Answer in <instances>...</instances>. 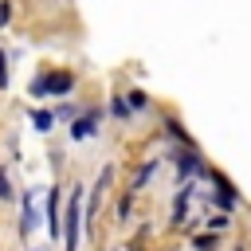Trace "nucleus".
Instances as JSON below:
<instances>
[{
  "label": "nucleus",
  "instance_id": "obj_6",
  "mask_svg": "<svg viewBox=\"0 0 251 251\" xmlns=\"http://www.w3.org/2000/svg\"><path fill=\"white\" fill-rule=\"evenodd\" d=\"M188 200H192V184H184L176 192V204H173V224H184V212H188Z\"/></svg>",
  "mask_w": 251,
  "mask_h": 251
},
{
  "label": "nucleus",
  "instance_id": "obj_5",
  "mask_svg": "<svg viewBox=\"0 0 251 251\" xmlns=\"http://www.w3.org/2000/svg\"><path fill=\"white\" fill-rule=\"evenodd\" d=\"M47 231H51V239H59V231H63L59 227V192L55 188L47 192Z\"/></svg>",
  "mask_w": 251,
  "mask_h": 251
},
{
  "label": "nucleus",
  "instance_id": "obj_9",
  "mask_svg": "<svg viewBox=\"0 0 251 251\" xmlns=\"http://www.w3.org/2000/svg\"><path fill=\"white\" fill-rule=\"evenodd\" d=\"M16 192H12V180H8V173L0 169V200H12Z\"/></svg>",
  "mask_w": 251,
  "mask_h": 251
},
{
  "label": "nucleus",
  "instance_id": "obj_3",
  "mask_svg": "<svg viewBox=\"0 0 251 251\" xmlns=\"http://www.w3.org/2000/svg\"><path fill=\"white\" fill-rule=\"evenodd\" d=\"M39 227V204L31 192H24V220H20V235H31Z\"/></svg>",
  "mask_w": 251,
  "mask_h": 251
},
{
  "label": "nucleus",
  "instance_id": "obj_12",
  "mask_svg": "<svg viewBox=\"0 0 251 251\" xmlns=\"http://www.w3.org/2000/svg\"><path fill=\"white\" fill-rule=\"evenodd\" d=\"M31 251H47V247H31Z\"/></svg>",
  "mask_w": 251,
  "mask_h": 251
},
{
  "label": "nucleus",
  "instance_id": "obj_4",
  "mask_svg": "<svg viewBox=\"0 0 251 251\" xmlns=\"http://www.w3.org/2000/svg\"><path fill=\"white\" fill-rule=\"evenodd\" d=\"M98 129V110H86L82 118H75V126H71V137L75 141H82V137H90Z\"/></svg>",
  "mask_w": 251,
  "mask_h": 251
},
{
  "label": "nucleus",
  "instance_id": "obj_11",
  "mask_svg": "<svg viewBox=\"0 0 251 251\" xmlns=\"http://www.w3.org/2000/svg\"><path fill=\"white\" fill-rule=\"evenodd\" d=\"M8 16H12V8H8V4H0V27L8 24Z\"/></svg>",
  "mask_w": 251,
  "mask_h": 251
},
{
  "label": "nucleus",
  "instance_id": "obj_10",
  "mask_svg": "<svg viewBox=\"0 0 251 251\" xmlns=\"http://www.w3.org/2000/svg\"><path fill=\"white\" fill-rule=\"evenodd\" d=\"M8 86V51H0V90Z\"/></svg>",
  "mask_w": 251,
  "mask_h": 251
},
{
  "label": "nucleus",
  "instance_id": "obj_1",
  "mask_svg": "<svg viewBox=\"0 0 251 251\" xmlns=\"http://www.w3.org/2000/svg\"><path fill=\"white\" fill-rule=\"evenodd\" d=\"M71 90H75V75L71 71H43L27 86L31 98H55V94H71Z\"/></svg>",
  "mask_w": 251,
  "mask_h": 251
},
{
  "label": "nucleus",
  "instance_id": "obj_7",
  "mask_svg": "<svg viewBox=\"0 0 251 251\" xmlns=\"http://www.w3.org/2000/svg\"><path fill=\"white\" fill-rule=\"evenodd\" d=\"M110 176H114L110 169H102V173H98V184H94V196H90V208H86V216H90V220H94V212H98V200H102V188L110 184Z\"/></svg>",
  "mask_w": 251,
  "mask_h": 251
},
{
  "label": "nucleus",
  "instance_id": "obj_2",
  "mask_svg": "<svg viewBox=\"0 0 251 251\" xmlns=\"http://www.w3.org/2000/svg\"><path fill=\"white\" fill-rule=\"evenodd\" d=\"M67 251L78 247V227H82V188L71 192V204H67Z\"/></svg>",
  "mask_w": 251,
  "mask_h": 251
},
{
  "label": "nucleus",
  "instance_id": "obj_8",
  "mask_svg": "<svg viewBox=\"0 0 251 251\" xmlns=\"http://www.w3.org/2000/svg\"><path fill=\"white\" fill-rule=\"evenodd\" d=\"M31 126H35L39 133H47V129L55 126V114H51V110H35V114H31Z\"/></svg>",
  "mask_w": 251,
  "mask_h": 251
}]
</instances>
